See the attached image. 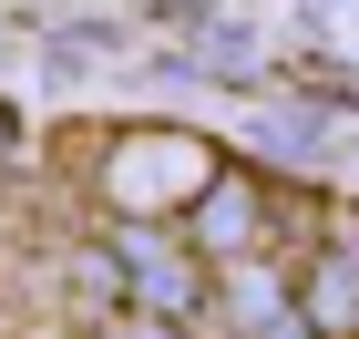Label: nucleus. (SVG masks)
<instances>
[{
  "instance_id": "nucleus-1",
  "label": "nucleus",
  "mask_w": 359,
  "mask_h": 339,
  "mask_svg": "<svg viewBox=\"0 0 359 339\" xmlns=\"http://www.w3.org/2000/svg\"><path fill=\"white\" fill-rule=\"evenodd\" d=\"M103 267H134V278H144V309H154V319H175V309H195V298H205V288H195V257H165L144 226H113Z\"/></svg>"
},
{
  "instance_id": "nucleus-3",
  "label": "nucleus",
  "mask_w": 359,
  "mask_h": 339,
  "mask_svg": "<svg viewBox=\"0 0 359 339\" xmlns=\"http://www.w3.org/2000/svg\"><path fill=\"white\" fill-rule=\"evenodd\" d=\"M247 185H216V196H205V216H195V247H247Z\"/></svg>"
},
{
  "instance_id": "nucleus-2",
  "label": "nucleus",
  "mask_w": 359,
  "mask_h": 339,
  "mask_svg": "<svg viewBox=\"0 0 359 339\" xmlns=\"http://www.w3.org/2000/svg\"><path fill=\"white\" fill-rule=\"evenodd\" d=\"M308 329H359V247H329L308 267Z\"/></svg>"
},
{
  "instance_id": "nucleus-4",
  "label": "nucleus",
  "mask_w": 359,
  "mask_h": 339,
  "mask_svg": "<svg viewBox=\"0 0 359 339\" xmlns=\"http://www.w3.org/2000/svg\"><path fill=\"white\" fill-rule=\"evenodd\" d=\"M113 339H165V329H113Z\"/></svg>"
}]
</instances>
